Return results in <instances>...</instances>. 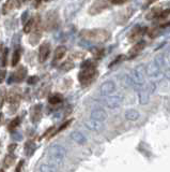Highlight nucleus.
Wrapping results in <instances>:
<instances>
[{"label": "nucleus", "mask_w": 170, "mask_h": 172, "mask_svg": "<svg viewBox=\"0 0 170 172\" xmlns=\"http://www.w3.org/2000/svg\"><path fill=\"white\" fill-rule=\"evenodd\" d=\"M65 156H66V150L61 144L55 143L52 145H50V148H48V158L52 161V164L56 165V166L61 165L63 162Z\"/></svg>", "instance_id": "7ed1b4c3"}, {"label": "nucleus", "mask_w": 170, "mask_h": 172, "mask_svg": "<svg viewBox=\"0 0 170 172\" xmlns=\"http://www.w3.org/2000/svg\"><path fill=\"white\" fill-rule=\"evenodd\" d=\"M163 9L160 8V7H154V8L152 9V10L150 11V12L148 13V15H147V18L148 20H153V18H158L160 15V13H162Z\"/></svg>", "instance_id": "412c9836"}, {"label": "nucleus", "mask_w": 170, "mask_h": 172, "mask_svg": "<svg viewBox=\"0 0 170 172\" xmlns=\"http://www.w3.org/2000/svg\"><path fill=\"white\" fill-rule=\"evenodd\" d=\"M144 47H146V42H144V41H139V42H137L136 44L130 50V52H128V56H130L131 58L137 56L139 53L142 52V50H144Z\"/></svg>", "instance_id": "ddd939ff"}, {"label": "nucleus", "mask_w": 170, "mask_h": 172, "mask_svg": "<svg viewBox=\"0 0 170 172\" xmlns=\"http://www.w3.org/2000/svg\"><path fill=\"white\" fill-rule=\"evenodd\" d=\"M163 63H164V58H163L162 56L156 57L154 60L149 65V67L147 68V73H148L150 77H153V75L157 74Z\"/></svg>", "instance_id": "423d86ee"}, {"label": "nucleus", "mask_w": 170, "mask_h": 172, "mask_svg": "<svg viewBox=\"0 0 170 172\" xmlns=\"http://www.w3.org/2000/svg\"><path fill=\"white\" fill-rule=\"evenodd\" d=\"M20 100V93L18 89L13 88L6 94V101L10 103H17Z\"/></svg>", "instance_id": "dca6fc26"}, {"label": "nucleus", "mask_w": 170, "mask_h": 172, "mask_svg": "<svg viewBox=\"0 0 170 172\" xmlns=\"http://www.w3.org/2000/svg\"><path fill=\"white\" fill-rule=\"evenodd\" d=\"M169 15H170V8L166 9V10H163L158 18H166L167 16H169Z\"/></svg>", "instance_id": "72a5a7b5"}, {"label": "nucleus", "mask_w": 170, "mask_h": 172, "mask_svg": "<svg viewBox=\"0 0 170 172\" xmlns=\"http://www.w3.org/2000/svg\"><path fill=\"white\" fill-rule=\"evenodd\" d=\"M108 8V3L106 0H96L92 3V6L89 9V14L91 15H96L100 14L101 12H103L104 10Z\"/></svg>", "instance_id": "39448f33"}, {"label": "nucleus", "mask_w": 170, "mask_h": 172, "mask_svg": "<svg viewBox=\"0 0 170 172\" xmlns=\"http://www.w3.org/2000/svg\"><path fill=\"white\" fill-rule=\"evenodd\" d=\"M71 139L78 144H85L87 141L86 137H85L80 131H73L72 134H71Z\"/></svg>", "instance_id": "6ab92c4d"}, {"label": "nucleus", "mask_w": 170, "mask_h": 172, "mask_svg": "<svg viewBox=\"0 0 170 172\" xmlns=\"http://www.w3.org/2000/svg\"><path fill=\"white\" fill-rule=\"evenodd\" d=\"M124 57H125V56H124V55H120V56L116 57V59H114V60L112 61L111 64H109V68L114 67V65H117V64H118V63H121V61H122L123 59H124Z\"/></svg>", "instance_id": "7c9ffc66"}, {"label": "nucleus", "mask_w": 170, "mask_h": 172, "mask_svg": "<svg viewBox=\"0 0 170 172\" xmlns=\"http://www.w3.org/2000/svg\"><path fill=\"white\" fill-rule=\"evenodd\" d=\"M114 90H116V84L112 81L105 82L100 88V93L102 96H110Z\"/></svg>", "instance_id": "f8f14e48"}, {"label": "nucleus", "mask_w": 170, "mask_h": 172, "mask_svg": "<svg viewBox=\"0 0 170 172\" xmlns=\"http://www.w3.org/2000/svg\"><path fill=\"white\" fill-rule=\"evenodd\" d=\"M15 6H16V1H15V0H6V1L4 2L3 6H2L1 13L3 15H6L8 13H10L11 11H12L13 9L15 8Z\"/></svg>", "instance_id": "a211bd4d"}, {"label": "nucleus", "mask_w": 170, "mask_h": 172, "mask_svg": "<svg viewBox=\"0 0 170 172\" xmlns=\"http://www.w3.org/2000/svg\"><path fill=\"white\" fill-rule=\"evenodd\" d=\"M146 31H147V28H144V27H140V26L135 27L130 33V34H128V40L131 42H136L137 40H139L146 33Z\"/></svg>", "instance_id": "1a4fd4ad"}, {"label": "nucleus", "mask_w": 170, "mask_h": 172, "mask_svg": "<svg viewBox=\"0 0 170 172\" xmlns=\"http://www.w3.org/2000/svg\"><path fill=\"white\" fill-rule=\"evenodd\" d=\"M50 54V44L48 42H44L40 46L39 51V61L40 63H45Z\"/></svg>", "instance_id": "6e6552de"}, {"label": "nucleus", "mask_w": 170, "mask_h": 172, "mask_svg": "<svg viewBox=\"0 0 170 172\" xmlns=\"http://www.w3.org/2000/svg\"><path fill=\"white\" fill-rule=\"evenodd\" d=\"M91 118H94V120H97L101 121H105L107 120V113L105 110L103 109H94L91 112Z\"/></svg>", "instance_id": "2eb2a0df"}, {"label": "nucleus", "mask_w": 170, "mask_h": 172, "mask_svg": "<svg viewBox=\"0 0 170 172\" xmlns=\"http://www.w3.org/2000/svg\"><path fill=\"white\" fill-rule=\"evenodd\" d=\"M92 54L94 55L95 58L98 59V58H101L103 55H104V51H103V49H93Z\"/></svg>", "instance_id": "c85d7f7f"}, {"label": "nucleus", "mask_w": 170, "mask_h": 172, "mask_svg": "<svg viewBox=\"0 0 170 172\" xmlns=\"http://www.w3.org/2000/svg\"><path fill=\"white\" fill-rule=\"evenodd\" d=\"M39 172H59V170L54 164H41L39 167Z\"/></svg>", "instance_id": "aec40b11"}, {"label": "nucleus", "mask_w": 170, "mask_h": 172, "mask_svg": "<svg viewBox=\"0 0 170 172\" xmlns=\"http://www.w3.org/2000/svg\"><path fill=\"white\" fill-rule=\"evenodd\" d=\"M8 54H9V50L8 49H3L1 53V67H6V61H8Z\"/></svg>", "instance_id": "393cba45"}, {"label": "nucleus", "mask_w": 170, "mask_h": 172, "mask_svg": "<svg viewBox=\"0 0 170 172\" xmlns=\"http://www.w3.org/2000/svg\"><path fill=\"white\" fill-rule=\"evenodd\" d=\"M19 59H20V52L18 50H16L12 56V63H11L13 67H16V65L19 63Z\"/></svg>", "instance_id": "a878e982"}, {"label": "nucleus", "mask_w": 170, "mask_h": 172, "mask_svg": "<svg viewBox=\"0 0 170 172\" xmlns=\"http://www.w3.org/2000/svg\"><path fill=\"white\" fill-rule=\"evenodd\" d=\"M66 53V47L61 45V46H58L56 50H55V54H54V64L58 63L59 60H61L64 57Z\"/></svg>", "instance_id": "f3484780"}, {"label": "nucleus", "mask_w": 170, "mask_h": 172, "mask_svg": "<svg viewBox=\"0 0 170 172\" xmlns=\"http://www.w3.org/2000/svg\"><path fill=\"white\" fill-rule=\"evenodd\" d=\"M4 77H6V71L2 70V71H1V77H0V82H3Z\"/></svg>", "instance_id": "4c0bfd02"}, {"label": "nucleus", "mask_w": 170, "mask_h": 172, "mask_svg": "<svg viewBox=\"0 0 170 172\" xmlns=\"http://www.w3.org/2000/svg\"><path fill=\"white\" fill-rule=\"evenodd\" d=\"M104 121H101L97 120H94V118H89L85 121V125L87 126L88 129H90L91 131H95V132H101L103 129H104Z\"/></svg>", "instance_id": "0eeeda50"}, {"label": "nucleus", "mask_w": 170, "mask_h": 172, "mask_svg": "<svg viewBox=\"0 0 170 172\" xmlns=\"http://www.w3.org/2000/svg\"><path fill=\"white\" fill-rule=\"evenodd\" d=\"M80 36L85 40L91 41V42L96 43H104L110 39V33L105 29L101 28H94V29H85L81 30Z\"/></svg>", "instance_id": "f03ea898"}, {"label": "nucleus", "mask_w": 170, "mask_h": 172, "mask_svg": "<svg viewBox=\"0 0 170 172\" xmlns=\"http://www.w3.org/2000/svg\"><path fill=\"white\" fill-rule=\"evenodd\" d=\"M38 81H39V77L36 75H34V77H31L28 79V84H35Z\"/></svg>", "instance_id": "f704fd0d"}, {"label": "nucleus", "mask_w": 170, "mask_h": 172, "mask_svg": "<svg viewBox=\"0 0 170 172\" xmlns=\"http://www.w3.org/2000/svg\"><path fill=\"white\" fill-rule=\"evenodd\" d=\"M26 74H27V69L25 67H23V66H20V67H18L15 70V72L13 73L12 77L15 82H22L25 80Z\"/></svg>", "instance_id": "4468645a"}, {"label": "nucleus", "mask_w": 170, "mask_h": 172, "mask_svg": "<svg viewBox=\"0 0 170 172\" xmlns=\"http://www.w3.org/2000/svg\"><path fill=\"white\" fill-rule=\"evenodd\" d=\"M58 25V16L55 12L48 13L46 20H45V29L46 30H50V29H54L55 27H57Z\"/></svg>", "instance_id": "9b49d317"}, {"label": "nucleus", "mask_w": 170, "mask_h": 172, "mask_svg": "<svg viewBox=\"0 0 170 172\" xmlns=\"http://www.w3.org/2000/svg\"><path fill=\"white\" fill-rule=\"evenodd\" d=\"M40 109H41V107L40 105H36L35 108H34V110H33V112H34V116H32V120H38L39 117H40Z\"/></svg>", "instance_id": "473e14b6"}, {"label": "nucleus", "mask_w": 170, "mask_h": 172, "mask_svg": "<svg viewBox=\"0 0 170 172\" xmlns=\"http://www.w3.org/2000/svg\"><path fill=\"white\" fill-rule=\"evenodd\" d=\"M73 67H74V64H73V61L71 60V59H68V60H66L65 63L62 64L60 68L64 71H68V70H71Z\"/></svg>", "instance_id": "bb28decb"}, {"label": "nucleus", "mask_w": 170, "mask_h": 172, "mask_svg": "<svg viewBox=\"0 0 170 172\" xmlns=\"http://www.w3.org/2000/svg\"><path fill=\"white\" fill-rule=\"evenodd\" d=\"M127 1L128 0H110V2H111L112 4H123Z\"/></svg>", "instance_id": "c9c22d12"}, {"label": "nucleus", "mask_w": 170, "mask_h": 172, "mask_svg": "<svg viewBox=\"0 0 170 172\" xmlns=\"http://www.w3.org/2000/svg\"><path fill=\"white\" fill-rule=\"evenodd\" d=\"M60 102H62V97L60 95H52L49 97V103L52 104H58Z\"/></svg>", "instance_id": "cd10ccee"}, {"label": "nucleus", "mask_w": 170, "mask_h": 172, "mask_svg": "<svg viewBox=\"0 0 170 172\" xmlns=\"http://www.w3.org/2000/svg\"><path fill=\"white\" fill-rule=\"evenodd\" d=\"M170 26V22H167V23H165V24H162L160 26V28H166V27H169Z\"/></svg>", "instance_id": "e433bc0d"}, {"label": "nucleus", "mask_w": 170, "mask_h": 172, "mask_svg": "<svg viewBox=\"0 0 170 172\" xmlns=\"http://www.w3.org/2000/svg\"><path fill=\"white\" fill-rule=\"evenodd\" d=\"M149 99H150V91H149V89L140 91L139 93V101L141 104H147V103L149 102Z\"/></svg>", "instance_id": "5701e85b"}, {"label": "nucleus", "mask_w": 170, "mask_h": 172, "mask_svg": "<svg viewBox=\"0 0 170 172\" xmlns=\"http://www.w3.org/2000/svg\"><path fill=\"white\" fill-rule=\"evenodd\" d=\"M125 118L128 121H137L139 118V113L138 111L134 109H130L125 112Z\"/></svg>", "instance_id": "4be33fe9"}, {"label": "nucleus", "mask_w": 170, "mask_h": 172, "mask_svg": "<svg viewBox=\"0 0 170 172\" xmlns=\"http://www.w3.org/2000/svg\"><path fill=\"white\" fill-rule=\"evenodd\" d=\"M34 28V18H31L25 24L24 26V33H30Z\"/></svg>", "instance_id": "b1692460"}, {"label": "nucleus", "mask_w": 170, "mask_h": 172, "mask_svg": "<svg viewBox=\"0 0 170 172\" xmlns=\"http://www.w3.org/2000/svg\"><path fill=\"white\" fill-rule=\"evenodd\" d=\"M19 121H20V120H19L18 117L14 118V120H13V121L10 123V125H9V129H10V130L15 129V128L17 127L18 125H19Z\"/></svg>", "instance_id": "c756f323"}, {"label": "nucleus", "mask_w": 170, "mask_h": 172, "mask_svg": "<svg viewBox=\"0 0 170 172\" xmlns=\"http://www.w3.org/2000/svg\"><path fill=\"white\" fill-rule=\"evenodd\" d=\"M156 0H147V6H150V4H152L153 2H155Z\"/></svg>", "instance_id": "58836bf2"}, {"label": "nucleus", "mask_w": 170, "mask_h": 172, "mask_svg": "<svg viewBox=\"0 0 170 172\" xmlns=\"http://www.w3.org/2000/svg\"><path fill=\"white\" fill-rule=\"evenodd\" d=\"M158 33H160V30H158L157 28H153V29H151V30H149V37L150 38H155L156 36H158Z\"/></svg>", "instance_id": "2f4dec72"}, {"label": "nucleus", "mask_w": 170, "mask_h": 172, "mask_svg": "<svg viewBox=\"0 0 170 172\" xmlns=\"http://www.w3.org/2000/svg\"><path fill=\"white\" fill-rule=\"evenodd\" d=\"M147 69H144L143 66H138L131 75V83L135 85H142L144 83V74H146Z\"/></svg>", "instance_id": "20e7f679"}, {"label": "nucleus", "mask_w": 170, "mask_h": 172, "mask_svg": "<svg viewBox=\"0 0 170 172\" xmlns=\"http://www.w3.org/2000/svg\"><path fill=\"white\" fill-rule=\"evenodd\" d=\"M121 103H122V97L119 95L108 96L105 100V104L109 109H116V108L120 107Z\"/></svg>", "instance_id": "9d476101"}, {"label": "nucleus", "mask_w": 170, "mask_h": 172, "mask_svg": "<svg viewBox=\"0 0 170 172\" xmlns=\"http://www.w3.org/2000/svg\"><path fill=\"white\" fill-rule=\"evenodd\" d=\"M97 71L95 64L91 60H87L81 65V70L78 74V80L82 86H88L96 79Z\"/></svg>", "instance_id": "f257e3e1"}]
</instances>
